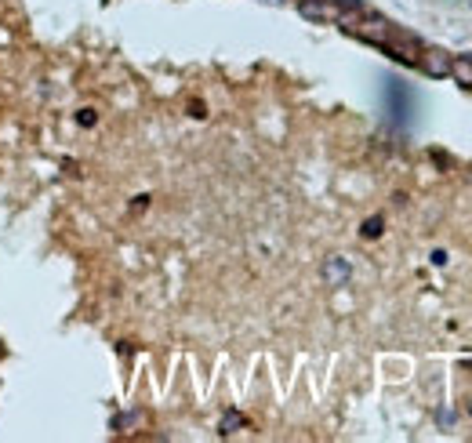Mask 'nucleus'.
Segmentation results:
<instances>
[{"mask_svg": "<svg viewBox=\"0 0 472 443\" xmlns=\"http://www.w3.org/2000/svg\"><path fill=\"white\" fill-rule=\"evenodd\" d=\"M381 52H385L389 58L403 62V66H418V55H422V41H418L414 33H400V30H392V33H389V41L381 44Z\"/></svg>", "mask_w": 472, "mask_h": 443, "instance_id": "1", "label": "nucleus"}, {"mask_svg": "<svg viewBox=\"0 0 472 443\" xmlns=\"http://www.w3.org/2000/svg\"><path fill=\"white\" fill-rule=\"evenodd\" d=\"M389 33H392V22L381 19V15H374V11H371V15H363L360 26L352 30V36H360V41H367V44H378V47L389 41Z\"/></svg>", "mask_w": 472, "mask_h": 443, "instance_id": "2", "label": "nucleus"}, {"mask_svg": "<svg viewBox=\"0 0 472 443\" xmlns=\"http://www.w3.org/2000/svg\"><path fill=\"white\" fill-rule=\"evenodd\" d=\"M418 69L425 73L432 80H443L451 77V55L440 52V47H422V55H418Z\"/></svg>", "mask_w": 472, "mask_h": 443, "instance_id": "3", "label": "nucleus"}, {"mask_svg": "<svg viewBox=\"0 0 472 443\" xmlns=\"http://www.w3.org/2000/svg\"><path fill=\"white\" fill-rule=\"evenodd\" d=\"M298 15L309 22H338V0H302Z\"/></svg>", "mask_w": 472, "mask_h": 443, "instance_id": "4", "label": "nucleus"}, {"mask_svg": "<svg viewBox=\"0 0 472 443\" xmlns=\"http://www.w3.org/2000/svg\"><path fill=\"white\" fill-rule=\"evenodd\" d=\"M320 276H324V284H327V287H346V284H349V276H352V265H349V258L330 255V258L324 262Z\"/></svg>", "mask_w": 472, "mask_h": 443, "instance_id": "5", "label": "nucleus"}, {"mask_svg": "<svg viewBox=\"0 0 472 443\" xmlns=\"http://www.w3.org/2000/svg\"><path fill=\"white\" fill-rule=\"evenodd\" d=\"M451 80H458L462 87H472V55H451Z\"/></svg>", "mask_w": 472, "mask_h": 443, "instance_id": "6", "label": "nucleus"}, {"mask_svg": "<svg viewBox=\"0 0 472 443\" xmlns=\"http://www.w3.org/2000/svg\"><path fill=\"white\" fill-rule=\"evenodd\" d=\"M381 229H385V218H381V214H374V218H367V222L360 225V236H363V240H378Z\"/></svg>", "mask_w": 472, "mask_h": 443, "instance_id": "7", "label": "nucleus"}, {"mask_svg": "<svg viewBox=\"0 0 472 443\" xmlns=\"http://www.w3.org/2000/svg\"><path fill=\"white\" fill-rule=\"evenodd\" d=\"M247 422H244V414H236V411H229L225 418H222V429H218V433L222 436H229V433H233V429H244Z\"/></svg>", "mask_w": 472, "mask_h": 443, "instance_id": "8", "label": "nucleus"}, {"mask_svg": "<svg viewBox=\"0 0 472 443\" xmlns=\"http://www.w3.org/2000/svg\"><path fill=\"white\" fill-rule=\"evenodd\" d=\"M138 422H142V414L135 411V414H120V418H117V422H113V425H117V429H127V425H138Z\"/></svg>", "mask_w": 472, "mask_h": 443, "instance_id": "9", "label": "nucleus"}, {"mask_svg": "<svg viewBox=\"0 0 472 443\" xmlns=\"http://www.w3.org/2000/svg\"><path fill=\"white\" fill-rule=\"evenodd\" d=\"M76 120H80L84 128H91V124H95V109H80V117H76Z\"/></svg>", "mask_w": 472, "mask_h": 443, "instance_id": "10", "label": "nucleus"}, {"mask_svg": "<svg viewBox=\"0 0 472 443\" xmlns=\"http://www.w3.org/2000/svg\"><path fill=\"white\" fill-rule=\"evenodd\" d=\"M432 265H447V251H432Z\"/></svg>", "mask_w": 472, "mask_h": 443, "instance_id": "11", "label": "nucleus"}]
</instances>
